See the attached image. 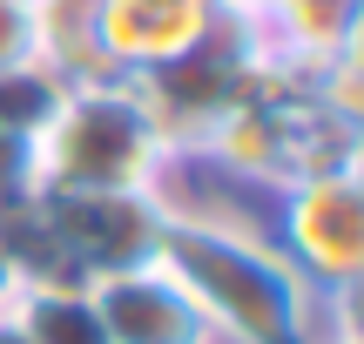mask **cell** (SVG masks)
<instances>
[{"label":"cell","instance_id":"9","mask_svg":"<svg viewBox=\"0 0 364 344\" xmlns=\"http://www.w3.org/2000/svg\"><path fill=\"white\" fill-rule=\"evenodd\" d=\"M7 311L34 344H108L95 324L88 284H21Z\"/></svg>","mask_w":364,"mask_h":344},{"label":"cell","instance_id":"4","mask_svg":"<svg viewBox=\"0 0 364 344\" xmlns=\"http://www.w3.org/2000/svg\"><path fill=\"white\" fill-rule=\"evenodd\" d=\"M129 81H135V95H142L149 122L162 129L169 156L196 162L203 142H209V129H216V122L250 95V81H257V27L223 21L203 48L176 54V61L149 68V75H129Z\"/></svg>","mask_w":364,"mask_h":344},{"label":"cell","instance_id":"11","mask_svg":"<svg viewBox=\"0 0 364 344\" xmlns=\"http://www.w3.org/2000/svg\"><path fill=\"white\" fill-rule=\"evenodd\" d=\"M41 61V34H34V0H0V75L7 68Z\"/></svg>","mask_w":364,"mask_h":344},{"label":"cell","instance_id":"2","mask_svg":"<svg viewBox=\"0 0 364 344\" xmlns=\"http://www.w3.org/2000/svg\"><path fill=\"white\" fill-rule=\"evenodd\" d=\"M169 142L129 75L75 81L34 135V189H149L169 176Z\"/></svg>","mask_w":364,"mask_h":344},{"label":"cell","instance_id":"6","mask_svg":"<svg viewBox=\"0 0 364 344\" xmlns=\"http://www.w3.org/2000/svg\"><path fill=\"white\" fill-rule=\"evenodd\" d=\"M88 304H95V324H102L108 344H196L203 338V311L189 304V291L162 264L95 277Z\"/></svg>","mask_w":364,"mask_h":344},{"label":"cell","instance_id":"8","mask_svg":"<svg viewBox=\"0 0 364 344\" xmlns=\"http://www.w3.org/2000/svg\"><path fill=\"white\" fill-rule=\"evenodd\" d=\"M34 34H41V68L75 88V81H102V34H95V0H34Z\"/></svg>","mask_w":364,"mask_h":344},{"label":"cell","instance_id":"7","mask_svg":"<svg viewBox=\"0 0 364 344\" xmlns=\"http://www.w3.org/2000/svg\"><path fill=\"white\" fill-rule=\"evenodd\" d=\"M364 34V0H270L257 21V48L270 68L311 81L317 61L358 48Z\"/></svg>","mask_w":364,"mask_h":344},{"label":"cell","instance_id":"5","mask_svg":"<svg viewBox=\"0 0 364 344\" xmlns=\"http://www.w3.org/2000/svg\"><path fill=\"white\" fill-rule=\"evenodd\" d=\"M216 27H223V0H95L108 75H149V68L203 48Z\"/></svg>","mask_w":364,"mask_h":344},{"label":"cell","instance_id":"3","mask_svg":"<svg viewBox=\"0 0 364 344\" xmlns=\"http://www.w3.org/2000/svg\"><path fill=\"white\" fill-rule=\"evenodd\" d=\"M270 250L317 297H358L364 284V176L324 169L270 189V223H257Z\"/></svg>","mask_w":364,"mask_h":344},{"label":"cell","instance_id":"13","mask_svg":"<svg viewBox=\"0 0 364 344\" xmlns=\"http://www.w3.org/2000/svg\"><path fill=\"white\" fill-rule=\"evenodd\" d=\"M0 344H34V338L21 331V324H14V311H0Z\"/></svg>","mask_w":364,"mask_h":344},{"label":"cell","instance_id":"10","mask_svg":"<svg viewBox=\"0 0 364 344\" xmlns=\"http://www.w3.org/2000/svg\"><path fill=\"white\" fill-rule=\"evenodd\" d=\"M61 95H68V81L54 75V68H41V61L7 68V75H0V129L34 142V135L48 129V115L61 108Z\"/></svg>","mask_w":364,"mask_h":344},{"label":"cell","instance_id":"12","mask_svg":"<svg viewBox=\"0 0 364 344\" xmlns=\"http://www.w3.org/2000/svg\"><path fill=\"white\" fill-rule=\"evenodd\" d=\"M14 291H21V277H14V264H7V250H0V311L14 304Z\"/></svg>","mask_w":364,"mask_h":344},{"label":"cell","instance_id":"1","mask_svg":"<svg viewBox=\"0 0 364 344\" xmlns=\"http://www.w3.org/2000/svg\"><path fill=\"white\" fill-rule=\"evenodd\" d=\"M156 264L189 291L203 324L223 338H243V344H358V331H351L358 297H317L270 250V237L236 210L162 203Z\"/></svg>","mask_w":364,"mask_h":344}]
</instances>
